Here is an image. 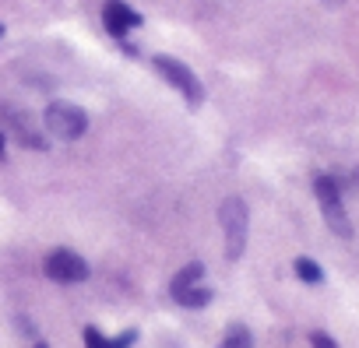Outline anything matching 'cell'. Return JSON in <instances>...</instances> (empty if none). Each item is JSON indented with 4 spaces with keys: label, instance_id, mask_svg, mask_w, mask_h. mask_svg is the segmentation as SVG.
Instances as JSON below:
<instances>
[{
    "label": "cell",
    "instance_id": "8992f818",
    "mask_svg": "<svg viewBox=\"0 0 359 348\" xmlns=\"http://www.w3.org/2000/svg\"><path fill=\"white\" fill-rule=\"evenodd\" d=\"M102 25H106V32H109V36L123 39L130 29H137V25H141V15H137L134 8H127L123 0H106V8H102Z\"/></svg>",
    "mask_w": 359,
    "mask_h": 348
},
{
    "label": "cell",
    "instance_id": "ba28073f",
    "mask_svg": "<svg viewBox=\"0 0 359 348\" xmlns=\"http://www.w3.org/2000/svg\"><path fill=\"white\" fill-rule=\"evenodd\" d=\"M292 267H296V274H299L306 285H320V281H324L320 264H317V260H310V257H296V264H292Z\"/></svg>",
    "mask_w": 359,
    "mask_h": 348
},
{
    "label": "cell",
    "instance_id": "4fadbf2b",
    "mask_svg": "<svg viewBox=\"0 0 359 348\" xmlns=\"http://www.w3.org/2000/svg\"><path fill=\"white\" fill-rule=\"evenodd\" d=\"M134 337H137V330H127V334H120V337H116V341H109V344H113V348H130V344H134Z\"/></svg>",
    "mask_w": 359,
    "mask_h": 348
},
{
    "label": "cell",
    "instance_id": "5bb4252c",
    "mask_svg": "<svg viewBox=\"0 0 359 348\" xmlns=\"http://www.w3.org/2000/svg\"><path fill=\"white\" fill-rule=\"evenodd\" d=\"M0 158H4V134H0Z\"/></svg>",
    "mask_w": 359,
    "mask_h": 348
},
{
    "label": "cell",
    "instance_id": "9c48e42d",
    "mask_svg": "<svg viewBox=\"0 0 359 348\" xmlns=\"http://www.w3.org/2000/svg\"><path fill=\"white\" fill-rule=\"evenodd\" d=\"M219 348H254V334L243 327V323H233L229 327V334L222 337V344Z\"/></svg>",
    "mask_w": 359,
    "mask_h": 348
},
{
    "label": "cell",
    "instance_id": "8fae6325",
    "mask_svg": "<svg viewBox=\"0 0 359 348\" xmlns=\"http://www.w3.org/2000/svg\"><path fill=\"white\" fill-rule=\"evenodd\" d=\"M81 337H85V348H113V344L102 337V330H99V327H85V330H81Z\"/></svg>",
    "mask_w": 359,
    "mask_h": 348
},
{
    "label": "cell",
    "instance_id": "52a82bcc",
    "mask_svg": "<svg viewBox=\"0 0 359 348\" xmlns=\"http://www.w3.org/2000/svg\"><path fill=\"white\" fill-rule=\"evenodd\" d=\"M201 278H205V264H201V260H194V264H187L184 271H180V274L172 278V285H169V292H172V299L180 302V299H184V295H187V292H191V288H194V285L201 281Z\"/></svg>",
    "mask_w": 359,
    "mask_h": 348
},
{
    "label": "cell",
    "instance_id": "7c38bea8",
    "mask_svg": "<svg viewBox=\"0 0 359 348\" xmlns=\"http://www.w3.org/2000/svg\"><path fill=\"white\" fill-rule=\"evenodd\" d=\"M310 344L313 348H338V341L331 334H324V330H310Z\"/></svg>",
    "mask_w": 359,
    "mask_h": 348
},
{
    "label": "cell",
    "instance_id": "6da1fadb",
    "mask_svg": "<svg viewBox=\"0 0 359 348\" xmlns=\"http://www.w3.org/2000/svg\"><path fill=\"white\" fill-rule=\"evenodd\" d=\"M219 225L226 232V253H229V260H240L243 257V246H247V229H250L247 204L240 197H226L219 204Z\"/></svg>",
    "mask_w": 359,
    "mask_h": 348
},
{
    "label": "cell",
    "instance_id": "9a60e30c",
    "mask_svg": "<svg viewBox=\"0 0 359 348\" xmlns=\"http://www.w3.org/2000/svg\"><path fill=\"white\" fill-rule=\"evenodd\" d=\"M324 4H331V8H334V4H341V0H324Z\"/></svg>",
    "mask_w": 359,
    "mask_h": 348
},
{
    "label": "cell",
    "instance_id": "30bf717a",
    "mask_svg": "<svg viewBox=\"0 0 359 348\" xmlns=\"http://www.w3.org/2000/svg\"><path fill=\"white\" fill-rule=\"evenodd\" d=\"M208 302H212V288H201V285H194L184 299H180V306H191V309H201Z\"/></svg>",
    "mask_w": 359,
    "mask_h": 348
},
{
    "label": "cell",
    "instance_id": "2e32d148",
    "mask_svg": "<svg viewBox=\"0 0 359 348\" xmlns=\"http://www.w3.org/2000/svg\"><path fill=\"white\" fill-rule=\"evenodd\" d=\"M36 348H46V341H39V344H36Z\"/></svg>",
    "mask_w": 359,
    "mask_h": 348
},
{
    "label": "cell",
    "instance_id": "e0dca14e",
    "mask_svg": "<svg viewBox=\"0 0 359 348\" xmlns=\"http://www.w3.org/2000/svg\"><path fill=\"white\" fill-rule=\"evenodd\" d=\"M355 183H359V169H355Z\"/></svg>",
    "mask_w": 359,
    "mask_h": 348
},
{
    "label": "cell",
    "instance_id": "277c9868",
    "mask_svg": "<svg viewBox=\"0 0 359 348\" xmlns=\"http://www.w3.org/2000/svg\"><path fill=\"white\" fill-rule=\"evenodd\" d=\"M43 123H46V130H50L53 137H60V141H74V137H81V134L88 130V116H85V109L74 106V102H50L46 113H43Z\"/></svg>",
    "mask_w": 359,
    "mask_h": 348
},
{
    "label": "cell",
    "instance_id": "5b68a950",
    "mask_svg": "<svg viewBox=\"0 0 359 348\" xmlns=\"http://www.w3.org/2000/svg\"><path fill=\"white\" fill-rule=\"evenodd\" d=\"M43 271H46V278H53L60 285H74V281H85L88 278V264L74 250H53V253H46Z\"/></svg>",
    "mask_w": 359,
    "mask_h": 348
},
{
    "label": "cell",
    "instance_id": "3957f363",
    "mask_svg": "<svg viewBox=\"0 0 359 348\" xmlns=\"http://www.w3.org/2000/svg\"><path fill=\"white\" fill-rule=\"evenodd\" d=\"M151 64H155V71H158L180 95H184L191 106H201V102H205V85L198 81V74H194L187 64H180L176 57H165V53H158Z\"/></svg>",
    "mask_w": 359,
    "mask_h": 348
},
{
    "label": "cell",
    "instance_id": "7a4b0ae2",
    "mask_svg": "<svg viewBox=\"0 0 359 348\" xmlns=\"http://www.w3.org/2000/svg\"><path fill=\"white\" fill-rule=\"evenodd\" d=\"M313 197H317V204H320V215H324L327 229H331L334 236L348 239V236H352V225H348V215H345L338 183H334L331 176H317V180H313Z\"/></svg>",
    "mask_w": 359,
    "mask_h": 348
},
{
    "label": "cell",
    "instance_id": "ac0fdd59",
    "mask_svg": "<svg viewBox=\"0 0 359 348\" xmlns=\"http://www.w3.org/2000/svg\"><path fill=\"white\" fill-rule=\"evenodd\" d=\"M0 36H4V25H0Z\"/></svg>",
    "mask_w": 359,
    "mask_h": 348
}]
</instances>
